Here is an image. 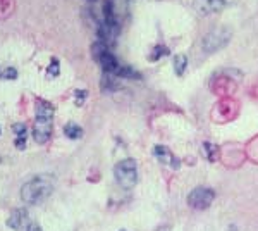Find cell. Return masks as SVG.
<instances>
[{
    "label": "cell",
    "instance_id": "1",
    "mask_svg": "<svg viewBox=\"0 0 258 231\" xmlns=\"http://www.w3.org/2000/svg\"><path fill=\"white\" fill-rule=\"evenodd\" d=\"M55 178L50 174H40L24 183L21 188V199L28 205H36L47 199L54 192Z\"/></svg>",
    "mask_w": 258,
    "mask_h": 231
},
{
    "label": "cell",
    "instance_id": "2",
    "mask_svg": "<svg viewBox=\"0 0 258 231\" xmlns=\"http://www.w3.org/2000/svg\"><path fill=\"white\" fill-rule=\"evenodd\" d=\"M52 124H54V107L47 100H38L35 130H33V138L36 144H47L50 140Z\"/></svg>",
    "mask_w": 258,
    "mask_h": 231
},
{
    "label": "cell",
    "instance_id": "3",
    "mask_svg": "<svg viewBox=\"0 0 258 231\" xmlns=\"http://www.w3.org/2000/svg\"><path fill=\"white\" fill-rule=\"evenodd\" d=\"M114 176H116V181L119 183L123 188H132L138 181V166L132 159H124L121 162L116 164L114 167Z\"/></svg>",
    "mask_w": 258,
    "mask_h": 231
},
{
    "label": "cell",
    "instance_id": "4",
    "mask_svg": "<svg viewBox=\"0 0 258 231\" xmlns=\"http://www.w3.org/2000/svg\"><path fill=\"white\" fill-rule=\"evenodd\" d=\"M229 40H231V29L229 28H217L205 36L201 45H203L205 52L212 54V52H215V50L226 47Z\"/></svg>",
    "mask_w": 258,
    "mask_h": 231
},
{
    "label": "cell",
    "instance_id": "5",
    "mask_svg": "<svg viewBox=\"0 0 258 231\" xmlns=\"http://www.w3.org/2000/svg\"><path fill=\"white\" fill-rule=\"evenodd\" d=\"M213 199H215V193L210 188H194L188 197V204L196 211H205L212 205Z\"/></svg>",
    "mask_w": 258,
    "mask_h": 231
},
{
    "label": "cell",
    "instance_id": "6",
    "mask_svg": "<svg viewBox=\"0 0 258 231\" xmlns=\"http://www.w3.org/2000/svg\"><path fill=\"white\" fill-rule=\"evenodd\" d=\"M232 3H236V0H194L193 5L198 14L208 16V14H215V12H220V10L227 9V7H231Z\"/></svg>",
    "mask_w": 258,
    "mask_h": 231
},
{
    "label": "cell",
    "instance_id": "7",
    "mask_svg": "<svg viewBox=\"0 0 258 231\" xmlns=\"http://www.w3.org/2000/svg\"><path fill=\"white\" fill-rule=\"evenodd\" d=\"M153 154H155V157H157L158 162L165 164V166H171V167H178V166H179L178 159H176L174 154H172L171 150L167 149V147H164V145L155 147V149H153Z\"/></svg>",
    "mask_w": 258,
    "mask_h": 231
},
{
    "label": "cell",
    "instance_id": "8",
    "mask_svg": "<svg viewBox=\"0 0 258 231\" xmlns=\"http://www.w3.org/2000/svg\"><path fill=\"white\" fill-rule=\"evenodd\" d=\"M26 219H28V214H26L24 209H16V211L10 214V218L7 219V226L12 230H21V226L26 223Z\"/></svg>",
    "mask_w": 258,
    "mask_h": 231
},
{
    "label": "cell",
    "instance_id": "9",
    "mask_svg": "<svg viewBox=\"0 0 258 231\" xmlns=\"http://www.w3.org/2000/svg\"><path fill=\"white\" fill-rule=\"evenodd\" d=\"M64 135L69 140H77V138L83 137V130H81V126H77V124L69 123L67 126L64 128Z\"/></svg>",
    "mask_w": 258,
    "mask_h": 231
},
{
    "label": "cell",
    "instance_id": "10",
    "mask_svg": "<svg viewBox=\"0 0 258 231\" xmlns=\"http://www.w3.org/2000/svg\"><path fill=\"white\" fill-rule=\"evenodd\" d=\"M186 68H188V59L186 56H176L174 59V69H176V75H179V76H183L184 75V71H186Z\"/></svg>",
    "mask_w": 258,
    "mask_h": 231
},
{
    "label": "cell",
    "instance_id": "11",
    "mask_svg": "<svg viewBox=\"0 0 258 231\" xmlns=\"http://www.w3.org/2000/svg\"><path fill=\"white\" fill-rule=\"evenodd\" d=\"M203 149L206 150V155H208L210 160H215L217 155H219V149H217L215 145H212L210 142H205L203 144Z\"/></svg>",
    "mask_w": 258,
    "mask_h": 231
},
{
    "label": "cell",
    "instance_id": "12",
    "mask_svg": "<svg viewBox=\"0 0 258 231\" xmlns=\"http://www.w3.org/2000/svg\"><path fill=\"white\" fill-rule=\"evenodd\" d=\"M49 76H54V78H57L59 76V73H61V64H59V59L57 57H54L52 59V62H50V66H49Z\"/></svg>",
    "mask_w": 258,
    "mask_h": 231
},
{
    "label": "cell",
    "instance_id": "13",
    "mask_svg": "<svg viewBox=\"0 0 258 231\" xmlns=\"http://www.w3.org/2000/svg\"><path fill=\"white\" fill-rule=\"evenodd\" d=\"M169 54V49L167 47H164V45H157L153 49V54H152V61H158L160 57H164V56H167Z\"/></svg>",
    "mask_w": 258,
    "mask_h": 231
},
{
    "label": "cell",
    "instance_id": "14",
    "mask_svg": "<svg viewBox=\"0 0 258 231\" xmlns=\"http://www.w3.org/2000/svg\"><path fill=\"white\" fill-rule=\"evenodd\" d=\"M12 130L17 137H26V124L24 123H14L12 124Z\"/></svg>",
    "mask_w": 258,
    "mask_h": 231
},
{
    "label": "cell",
    "instance_id": "15",
    "mask_svg": "<svg viewBox=\"0 0 258 231\" xmlns=\"http://www.w3.org/2000/svg\"><path fill=\"white\" fill-rule=\"evenodd\" d=\"M0 78H3V79H16L17 78V71L14 68H10V69H5V71L0 75Z\"/></svg>",
    "mask_w": 258,
    "mask_h": 231
},
{
    "label": "cell",
    "instance_id": "16",
    "mask_svg": "<svg viewBox=\"0 0 258 231\" xmlns=\"http://www.w3.org/2000/svg\"><path fill=\"white\" fill-rule=\"evenodd\" d=\"M26 147V137H17L16 138V149L17 150H23Z\"/></svg>",
    "mask_w": 258,
    "mask_h": 231
},
{
    "label": "cell",
    "instance_id": "17",
    "mask_svg": "<svg viewBox=\"0 0 258 231\" xmlns=\"http://www.w3.org/2000/svg\"><path fill=\"white\" fill-rule=\"evenodd\" d=\"M84 97H86V91H76V104H77V105L83 104Z\"/></svg>",
    "mask_w": 258,
    "mask_h": 231
},
{
    "label": "cell",
    "instance_id": "18",
    "mask_svg": "<svg viewBox=\"0 0 258 231\" xmlns=\"http://www.w3.org/2000/svg\"><path fill=\"white\" fill-rule=\"evenodd\" d=\"M26 231H43L42 228H40L36 223H29L28 226H26Z\"/></svg>",
    "mask_w": 258,
    "mask_h": 231
},
{
    "label": "cell",
    "instance_id": "19",
    "mask_svg": "<svg viewBox=\"0 0 258 231\" xmlns=\"http://www.w3.org/2000/svg\"><path fill=\"white\" fill-rule=\"evenodd\" d=\"M84 2H86L88 5H95V3H97V0H84Z\"/></svg>",
    "mask_w": 258,
    "mask_h": 231
}]
</instances>
